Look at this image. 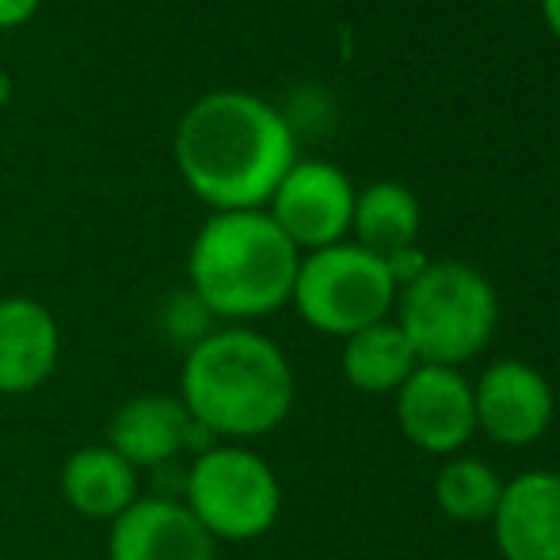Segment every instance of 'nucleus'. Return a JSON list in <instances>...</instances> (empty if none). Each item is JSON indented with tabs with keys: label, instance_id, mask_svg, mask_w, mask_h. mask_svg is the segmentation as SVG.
Listing matches in <instances>:
<instances>
[{
	"label": "nucleus",
	"instance_id": "nucleus-1",
	"mask_svg": "<svg viewBox=\"0 0 560 560\" xmlns=\"http://www.w3.org/2000/svg\"><path fill=\"white\" fill-rule=\"evenodd\" d=\"M172 156L195 199L222 210H264L294 164V130L267 100L218 89L176 122Z\"/></svg>",
	"mask_w": 560,
	"mask_h": 560
},
{
	"label": "nucleus",
	"instance_id": "nucleus-2",
	"mask_svg": "<svg viewBox=\"0 0 560 560\" xmlns=\"http://www.w3.org/2000/svg\"><path fill=\"white\" fill-rule=\"evenodd\" d=\"M179 400L195 428L222 439L271 435L294 408V370L282 347L252 328L202 336L179 370Z\"/></svg>",
	"mask_w": 560,
	"mask_h": 560
},
{
	"label": "nucleus",
	"instance_id": "nucleus-3",
	"mask_svg": "<svg viewBox=\"0 0 560 560\" xmlns=\"http://www.w3.org/2000/svg\"><path fill=\"white\" fill-rule=\"evenodd\" d=\"M302 252L267 210L210 214L187 252L195 302L222 320H259L290 302Z\"/></svg>",
	"mask_w": 560,
	"mask_h": 560
},
{
	"label": "nucleus",
	"instance_id": "nucleus-4",
	"mask_svg": "<svg viewBox=\"0 0 560 560\" xmlns=\"http://www.w3.org/2000/svg\"><path fill=\"white\" fill-rule=\"evenodd\" d=\"M500 320L495 290L462 259H431L428 271L397 290V325L416 359L428 366H462L488 347Z\"/></svg>",
	"mask_w": 560,
	"mask_h": 560
},
{
	"label": "nucleus",
	"instance_id": "nucleus-5",
	"mask_svg": "<svg viewBox=\"0 0 560 560\" xmlns=\"http://www.w3.org/2000/svg\"><path fill=\"white\" fill-rule=\"evenodd\" d=\"M184 503L214 541H256L279 523L282 485L256 450L225 443L191 462Z\"/></svg>",
	"mask_w": 560,
	"mask_h": 560
},
{
	"label": "nucleus",
	"instance_id": "nucleus-6",
	"mask_svg": "<svg viewBox=\"0 0 560 560\" xmlns=\"http://www.w3.org/2000/svg\"><path fill=\"white\" fill-rule=\"evenodd\" d=\"M290 302L310 328L347 339L377 320H389L397 282L389 279L382 256L339 241L332 248L302 256Z\"/></svg>",
	"mask_w": 560,
	"mask_h": 560
},
{
	"label": "nucleus",
	"instance_id": "nucleus-7",
	"mask_svg": "<svg viewBox=\"0 0 560 560\" xmlns=\"http://www.w3.org/2000/svg\"><path fill=\"white\" fill-rule=\"evenodd\" d=\"M271 222L298 252L332 248L351 233L354 187L343 168L328 161H294L267 202Z\"/></svg>",
	"mask_w": 560,
	"mask_h": 560
},
{
	"label": "nucleus",
	"instance_id": "nucleus-8",
	"mask_svg": "<svg viewBox=\"0 0 560 560\" xmlns=\"http://www.w3.org/2000/svg\"><path fill=\"white\" fill-rule=\"evenodd\" d=\"M400 435L423 454H454L477 435V405L472 382L454 366H420L397 389Z\"/></svg>",
	"mask_w": 560,
	"mask_h": 560
},
{
	"label": "nucleus",
	"instance_id": "nucleus-9",
	"mask_svg": "<svg viewBox=\"0 0 560 560\" xmlns=\"http://www.w3.org/2000/svg\"><path fill=\"white\" fill-rule=\"evenodd\" d=\"M477 431L500 446H530L553 423V389L546 374L523 359L492 362L472 385Z\"/></svg>",
	"mask_w": 560,
	"mask_h": 560
},
{
	"label": "nucleus",
	"instance_id": "nucleus-10",
	"mask_svg": "<svg viewBox=\"0 0 560 560\" xmlns=\"http://www.w3.org/2000/svg\"><path fill=\"white\" fill-rule=\"evenodd\" d=\"M107 560H218V541L184 500L138 495L107 530Z\"/></svg>",
	"mask_w": 560,
	"mask_h": 560
},
{
	"label": "nucleus",
	"instance_id": "nucleus-11",
	"mask_svg": "<svg viewBox=\"0 0 560 560\" xmlns=\"http://www.w3.org/2000/svg\"><path fill=\"white\" fill-rule=\"evenodd\" d=\"M492 538L503 560H560V472L534 469L508 480Z\"/></svg>",
	"mask_w": 560,
	"mask_h": 560
},
{
	"label": "nucleus",
	"instance_id": "nucleus-12",
	"mask_svg": "<svg viewBox=\"0 0 560 560\" xmlns=\"http://www.w3.org/2000/svg\"><path fill=\"white\" fill-rule=\"evenodd\" d=\"M61 359V328L35 298H0V393L23 397L50 382Z\"/></svg>",
	"mask_w": 560,
	"mask_h": 560
},
{
	"label": "nucleus",
	"instance_id": "nucleus-13",
	"mask_svg": "<svg viewBox=\"0 0 560 560\" xmlns=\"http://www.w3.org/2000/svg\"><path fill=\"white\" fill-rule=\"evenodd\" d=\"M191 428L195 423L179 397L141 393V397L118 405L112 428H107V446L133 469H149V465L172 462L187 446Z\"/></svg>",
	"mask_w": 560,
	"mask_h": 560
},
{
	"label": "nucleus",
	"instance_id": "nucleus-14",
	"mask_svg": "<svg viewBox=\"0 0 560 560\" xmlns=\"http://www.w3.org/2000/svg\"><path fill=\"white\" fill-rule=\"evenodd\" d=\"M61 495L84 518L115 523L138 500V469L126 465L112 446H81L61 465Z\"/></svg>",
	"mask_w": 560,
	"mask_h": 560
},
{
	"label": "nucleus",
	"instance_id": "nucleus-15",
	"mask_svg": "<svg viewBox=\"0 0 560 560\" xmlns=\"http://www.w3.org/2000/svg\"><path fill=\"white\" fill-rule=\"evenodd\" d=\"M339 366H343V377L354 389L397 393L412 377V370L420 366V359H416L412 343L400 332L397 320H377V325L343 339Z\"/></svg>",
	"mask_w": 560,
	"mask_h": 560
},
{
	"label": "nucleus",
	"instance_id": "nucleus-16",
	"mask_svg": "<svg viewBox=\"0 0 560 560\" xmlns=\"http://www.w3.org/2000/svg\"><path fill=\"white\" fill-rule=\"evenodd\" d=\"M351 233L359 248L385 259L389 252L416 244V233H420V202H416V195L405 184H393V179L370 184L366 191L354 195Z\"/></svg>",
	"mask_w": 560,
	"mask_h": 560
},
{
	"label": "nucleus",
	"instance_id": "nucleus-17",
	"mask_svg": "<svg viewBox=\"0 0 560 560\" xmlns=\"http://www.w3.org/2000/svg\"><path fill=\"white\" fill-rule=\"evenodd\" d=\"M503 480L480 457H454L439 469L435 477V503L446 518L454 523H492L495 508H500Z\"/></svg>",
	"mask_w": 560,
	"mask_h": 560
},
{
	"label": "nucleus",
	"instance_id": "nucleus-18",
	"mask_svg": "<svg viewBox=\"0 0 560 560\" xmlns=\"http://www.w3.org/2000/svg\"><path fill=\"white\" fill-rule=\"evenodd\" d=\"M428 264L431 259L423 256L416 244H408V248H397V252H389L385 256V271H389V279L397 282V290H405L408 282H416L423 271H428Z\"/></svg>",
	"mask_w": 560,
	"mask_h": 560
},
{
	"label": "nucleus",
	"instance_id": "nucleus-19",
	"mask_svg": "<svg viewBox=\"0 0 560 560\" xmlns=\"http://www.w3.org/2000/svg\"><path fill=\"white\" fill-rule=\"evenodd\" d=\"M43 0H0V31H15L35 20Z\"/></svg>",
	"mask_w": 560,
	"mask_h": 560
},
{
	"label": "nucleus",
	"instance_id": "nucleus-20",
	"mask_svg": "<svg viewBox=\"0 0 560 560\" xmlns=\"http://www.w3.org/2000/svg\"><path fill=\"white\" fill-rule=\"evenodd\" d=\"M541 15H546L549 31L560 38V0H541Z\"/></svg>",
	"mask_w": 560,
	"mask_h": 560
},
{
	"label": "nucleus",
	"instance_id": "nucleus-21",
	"mask_svg": "<svg viewBox=\"0 0 560 560\" xmlns=\"http://www.w3.org/2000/svg\"><path fill=\"white\" fill-rule=\"evenodd\" d=\"M8 100H12V77H8L4 61H0V115L8 112Z\"/></svg>",
	"mask_w": 560,
	"mask_h": 560
}]
</instances>
